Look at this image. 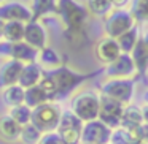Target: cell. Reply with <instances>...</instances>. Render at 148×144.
I'll return each mask as SVG.
<instances>
[{"label": "cell", "mask_w": 148, "mask_h": 144, "mask_svg": "<svg viewBox=\"0 0 148 144\" xmlns=\"http://www.w3.org/2000/svg\"><path fill=\"white\" fill-rule=\"evenodd\" d=\"M88 78H91V74L78 73L67 65H62L53 71H45L40 86L46 90V93L51 97L53 101L58 103L59 100L65 98V97L72 95V92L78 90V87Z\"/></svg>", "instance_id": "6da1fadb"}, {"label": "cell", "mask_w": 148, "mask_h": 144, "mask_svg": "<svg viewBox=\"0 0 148 144\" xmlns=\"http://www.w3.org/2000/svg\"><path fill=\"white\" fill-rule=\"evenodd\" d=\"M56 14L62 21V24L65 27V33L70 38L81 35L84 24L88 21V16H89L86 7L78 3L77 0H58Z\"/></svg>", "instance_id": "7a4b0ae2"}, {"label": "cell", "mask_w": 148, "mask_h": 144, "mask_svg": "<svg viewBox=\"0 0 148 144\" xmlns=\"http://www.w3.org/2000/svg\"><path fill=\"white\" fill-rule=\"evenodd\" d=\"M70 109L83 124L99 119V109H100V93L91 89L77 90L72 95L70 100Z\"/></svg>", "instance_id": "3957f363"}, {"label": "cell", "mask_w": 148, "mask_h": 144, "mask_svg": "<svg viewBox=\"0 0 148 144\" xmlns=\"http://www.w3.org/2000/svg\"><path fill=\"white\" fill-rule=\"evenodd\" d=\"M64 109L59 106V103H45V105L38 106V108L32 109V120L34 124L42 133H49V131H56L61 120V116Z\"/></svg>", "instance_id": "277c9868"}, {"label": "cell", "mask_w": 148, "mask_h": 144, "mask_svg": "<svg viewBox=\"0 0 148 144\" xmlns=\"http://www.w3.org/2000/svg\"><path fill=\"white\" fill-rule=\"evenodd\" d=\"M132 27H135V18L129 10H113L107 18H103V32L108 38L118 40Z\"/></svg>", "instance_id": "5b68a950"}, {"label": "cell", "mask_w": 148, "mask_h": 144, "mask_svg": "<svg viewBox=\"0 0 148 144\" xmlns=\"http://www.w3.org/2000/svg\"><path fill=\"white\" fill-rule=\"evenodd\" d=\"M99 93L126 106L134 97V79H105L100 84Z\"/></svg>", "instance_id": "8992f818"}, {"label": "cell", "mask_w": 148, "mask_h": 144, "mask_svg": "<svg viewBox=\"0 0 148 144\" xmlns=\"http://www.w3.org/2000/svg\"><path fill=\"white\" fill-rule=\"evenodd\" d=\"M83 125L84 124L70 111V109H64L56 131H58V135L62 138L64 144H81Z\"/></svg>", "instance_id": "52a82bcc"}, {"label": "cell", "mask_w": 148, "mask_h": 144, "mask_svg": "<svg viewBox=\"0 0 148 144\" xmlns=\"http://www.w3.org/2000/svg\"><path fill=\"white\" fill-rule=\"evenodd\" d=\"M0 55H3L5 60H16L21 62V64H32V62H37V55H38V51L32 49L29 45H26L24 41L19 43H0Z\"/></svg>", "instance_id": "ba28073f"}, {"label": "cell", "mask_w": 148, "mask_h": 144, "mask_svg": "<svg viewBox=\"0 0 148 144\" xmlns=\"http://www.w3.org/2000/svg\"><path fill=\"white\" fill-rule=\"evenodd\" d=\"M23 41L35 51H42L46 46H49V32L42 21L32 19L26 24Z\"/></svg>", "instance_id": "9c48e42d"}, {"label": "cell", "mask_w": 148, "mask_h": 144, "mask_svg": "<svg viewBox=\"0 0 148 144\" xmlns=\"http://www.w3.org/2000/svg\"><path fill=\"white\" fill-rule=\"evenodd\" d=\"M0 19L3 22L16 21V22L27 24L29 21L34 19V16L29 3H24L21 0H7L0 7Z\"/></svg>", "instance_id": "30bf717a"}, {"label": "cell", "mask_w": 148, "mask_h": 144, "mask_svg": "<svg viewBox=\"0 0 148 144\" xmlns=\"http://www.w3.org/2000/svg\"><path fill=\"white\" fill-rule=\"evenodd\" d=\"M112 128H108L99 119L86 122L81 131V144H108Z\"/></svg>", "instance_id": "8fae6325"}, {"label": "cell", "mask_w": 148, "mask_h": 144, "mask_svg": "<svg viewBox=\"0 0 148 144\" xmlns=\"http://www.w3.org/2000/svg\"><path fill=\"white\" fill-rule=\"evenodd\" d=\"M103 74L107 79H132V76L135 74V67L131 54H121L115 62L105 65Z\"/></svg>", "instance_id": "7c38bea8"}, {"label": "cell", "mask_w": 148, "mask_h": 144, "mask_svg": "<svg viewBox=\"0 0 148 144\" xmlns=\"http://www.w3.org/2000/svg\"><path fill=\"white\" fill-rule=\"evenodd\" d=\"M123 108L118 101L107 98L100 95V109H99V120L103 122L108 128L115 130L121 125V116H123Z\"/></svg>", "instance_id": "4fadbf2b"}, {"label": "cell", "mask_w": 148, "mask_h": 144, "mask_svg": "<svg viewBox=\"0 0 148 144\" xmlns=\"http://www.w3.org/2000/svg\"><path fill=\"white\" fill-rule=\"evenodd\" d=\"M94 54L96 59L100 62L102 65H110L112 62H115L119 55L123 54L121 49L118 46V41L108 37H103L94 46Z\"/></svg>", "instance_id": "5bb4252c"}, {"label": "cell", "mask_w": 148, "mask_h": 144, "mask_svg": "<svg viewBox=\"0 0 148 144\" xmlns=\"http://www.w3.org/2000/svg\"><path fill=\"white\" fill-rule=\"evenodd\" d=\"M24 64L16 60H3L0 64V90L18 84Z\"/></svg>", "instance_id": "9a60e30c"}, {"label": "cell", "mask_w": 148, "mask_h": 144, "mask_svg": "<svg viewBox=\"0 0 148 144\" xmlns=\"http://www.w3.org/2000/svg\"><path fill=\"white\" fill-rule=\"evenodd\" d=\"M37 64L40 65V68H42L43 71H53V70H56V68L65 65L62 54L56 48H53V46H46L45 49L38 51Z\"/></svg>", "instance_id": "2e32d148"}, {"label": "cell", "mask_w": 148, "mask_h": 144, "mask_svg": "<svg viewBox=\"0 0 148 144\" xmlns=\"http://www.w3.org/2000/svg\"><path fill=\"white\" fill-rule=\"evenodd\" d=\"M21 125L11 119L8 114H0V141L7 144L19 143V135H21Z\"/></svg>", "instance_id": "e0dca14e"}, {"label": "cell", "mask_w": 148, "mask_h": 144, "mask_svg": "<svg viewBox=\"0 0 148 144\" xmlns=\"http://www.w3.org/2000/svg\"><path fill=\"white\" fill-rule=\"evenodd\" d=\"M43 74L45 71L40 68V65L37 62H32V64H26L23 67V71H21V76H19V84L23 89H30V87H35L42 82L43 79Z\"/></svg>", "instance_id": "ac0fdd59"}, {"label": "cell", "mask_w": 148, "mask_h": 144, "mask_svg": "<svg viewBox=\"0 0 148 144\" xmlns=\"http://www.w3.org/2000/svg\"><path fill=\"white\" fill-rule=\"evenodd\" d=\"M24 98H26V89H23L19 84H14V86L5 87L0 90V100L3 101V105L8 109L24 105Z\"/></svg>", "instance_id": "d6986e66"}, {"label": "cell", "mask_w": 148, "mask_h": 144, "mask_svg": "<svg viewBox=\"0 0 148 144\" xmlns=\"http://www.w3.org/2000/svg\"><path fill=\"white\" fill-rule=\"evenodd\" d=\"M143 124V117H142V108L137 105H126L123 108V116H121V125L119 127L127 128V130H134L138 125Z\"/></svg>", "instance_id": "ffe728a7"}, {"label": "cell", "mask_w": 148, "mask_h": 144, "mask_svg": "<svg viewBox=\"0 0 148 144\" xmlns=\"http://www.w3.org/2000/svg\"><path fill=\"white\" fill-rule=\"evenodd\" d=\"M30 11L34 19L42 21L43 18L56 14L58 11V0H30L29 2Z\"/></svg>", "instance_id": "44dd1931"}, {"label": "cell", "mask_w": 148, "mask_h": 144, "mask_svg": "<svg viewBox=\"0 0 148 144\" xmlns=\"http://www.w3.org/2000/svg\"><path fill=\"white\" fill-rule=\"evenodd\" d=\"M51 97L46 93V90L43 89L42 86H35L30 87V89H26V98H24V105L29 106L30 109H35L38 106L45 105V103H51Z\"/></svg>", "instance_id": "7402d4cb"}, {"label": "cell", "mask_w": 148, "mask_h": 144, "mask_svg": "<svg viewBox=\"0 0 148 144\" xmlns=\"http://www.w3.org/2000/svg\"><path fill=\"white\" fill-rule=\"evenodd\" d=\"M131 59L134 62L135 73L145 74L148 71V48L143 43V40H138L137 46L134 48V51L131 52Z\"/></svg>", "instance_id": "603a6c76"}, {"label": "cell", "mask_w": 148, "mask_h": 144, "mask_svg": "<svg viewBox=\"0 0 148 144\" xmlns=\"http://www.w3.org/2000/svg\"><path fill=\"white\" fill-rule=\"evenodd\" d=\"M24 29L26 24L16 22V21H10V22L3 24V41L5 43H19L24 40Z\"/></svg>", "instance_id": "cb8c5ba5"}, {"label": "cell", "mask_w": 148, "mask_h": 144, "mask_svg": "<svg viewBox=\"0 0 148 144\" xmlns=\"http://www.w3.org/2000/svg\"><path fill=\"white\" fill-rule=\"evenodd\" d=\"M84 7H86L88 13L96 18H107L113 11L110 0H86Z\"/></svg>", "instance_id": "d4e9b609"}, {"label": "cell", "mask_w": 148, "mask_h": 144, "mask_svg": "<svg viewBox=\"0 0 148 144\" xmlns=\"http://www.w3.org/2000/svg\"><path fill=\"white\" fill-rule=\"evenodd\" d=\"M138 40H140V37H138V29H137V26H135V27H132L129 32H126L124 35H121L116 41H118V46H119L123 54H131V52L134 51V48L137 46Z\"/></svg>", "instance_id": "484cf974"}, {"label": "cell", "mask_w": 148, "mask_h": 144, "mask_svg": "<svg viewBox=\"0 0 148 144\" xmlns=\"http://www.w3.org/2000/svg\"><path fill=\"white\" fill-rule=\"evenodd\" d=\"M110 144H138V139L135 136L134 130H127V128L118 127L115 130H112Z\"/></svg>", "instance_id": "4316f807"}, {"label": "cell", "mask_w": 148, "mask_h": 144, "mask_svg": "<svg viewBox=\"0 0 148 144\" xmlns=\"http://www.w3.org/2000/svg\"><path fill=\"white\" fill-rule=\"evenodd\" d=\"M43 133L35 127L34 124H27L21 128V135H19V143L21 144H38L42 139Z\"/></svg>", "instance_id": "83f0119b"}, {"label": "cell", "mask_w": 148, "mask_h": 144, "mask_svg": "<svg viewBox=\"0 0 148 144\" xmlns=\"http://www.w3.org/2000/svg\"><path fill=\"white\" fill-rule=\"evenodd\" d=\"M8 114H10L11 119H13L16 124H19L21 127L30 124V120H32V109H30L29 106H26V105L10 108L8 109Z\"/></svg>", "instance_id": "f1b7e54d"}, {"label": "cell", "mask_w": 148, "mask_h": 144, "mask_svg": "<svg viewBox=\"0 0 148 144\" xmlns=\"http://www.w3.org/2000/svg\"><path fill=\"white\" fill-rule=\"evenodd\" d=\"M132 11L135 21L148 22V0H132Z\"/></svg>", "instance_id": "f546056e"}, {"label": "cell", "mask_w": 148, "mask_h": 144, "mask_svg": "<svg viewBox=\"0 0 148 144\" xmlns=\"http://www.w3.org/2000/svg\"><path fill=\"white\" fill-rule=\"evenodd\" d=\"M38 144H64V141L58 135V131H49V133H43Z\"/></svg>", "instance_id": "4dcf8cb0"}, {"label": "cell", "mask_w": 148, "mask_h": 144, "mask_svg": "<svg viewBox=\"0 0 148 144\" xmlns=\"http://www.w3.org/2000/svg\"><path fill=\"white\" fill-rule=\"evenodd\" d=\"M134 133L137 136L138 143L148 144V124H142L137 128H134Z\"/></svg>", "instance_id": "1f68e13d"}, {"label": "cell", "mask_w": 148, "mask_h": 144, "mask_svg": "<svg viewBox=\"0 0 148 144\" xmlns=\"http://www.w3.org/2000/svg\"><path fill=\"white\" fill-rule=\"evenodd\" d=\"M110 3H112L113 10H126V7L131 3V0H110Z\"/></svg>", "instance_id": "d6a6232c"}, {"label": "cell", "mask_w": 148, "mask_h": 144, "mask_svg": "<svg viewBox=\"0 0 148 144\" xmlns=\"http://www.w3.org/2000/svg\"><path fill=\"white\" fill-rule=\"evenodd\" d=\"M142 117H143V124H148V105L142 106Z\"/></svg>", "instance_id": "836d02e7"}, {"label": "cell", "mask_w": 148, "mask_h": 144, "mask_svg": "<svg viewBox=\"0 0 148 144\" xmlns=\"http://www.w3.org/2000/svg\"><path fill=\"white\" fill-rule=\"evenodd\" d=\"M3 24H5V22L0 19V43L3 41V37H2V35H3Z\"/></svg>", "instance_id": "e575fe53"}, {"label": "cell", "mask_w": 148, "mask_h": 144, "mask_svg": "<svg viewBox=\"0 0 148 144\" xmlns=\"http://www.w3.org/2000/svg\"><path fill=\"white\" fill-rule=\"evenodd\" d=\"M142 40H143V43H145V45H147V48H148V32L145 33L143 37H142Z\"/></svg>", "instance_id": "d590c367"}, {"label": "cell", "mask_w": 148, "mask_h": 144, "mask_svg": "<svg viewBox=\"0 0 148 144\" xmlns=\"http://www.w3.org/2000/svg\"><path fill=\"white\" fill-rule=\"evenodd\" d=\"M143 100H145V105H148V90L143 93Z\"/></svg>", "instance_id": "8d00e7d4"}, {"label": "cell", "mask_w": 148, "mask_h": 144, "mask_svg": "<svg viewBox=\"0 0 148 144\" xmlns=\"http://www.w3.org/2000/svg\"><path fill=\"white\" fill-rule=\"evenodd\" d=\"M5 2H7V0H0V7H2V5L5 3Z\"/></svg>", "instance_id": "74e56055"}, {"label": "cell", "mask_w": 148, "mask_h": 144, "mask_svg": "<svg viewBox=\"0 0 148 144\" xmlns=\"http://www.w3.org/2000/svg\"><path fill=\"white\" fill-rule=\"evenodd\" d=\"M138 144H143V143H138Z\"/></svg>", "instance_id": "f35d334b"}, {"label": "cell", "mask_w": 148, "mask_h": 144, "mask_svg": "<svg viewBox=\"0 0 148 144\" xmlns=\"http://www.w3.org/2000/svg\"><path fill=\"white\" fill-rule=\"evenodd\" d=\"M108 144H110V143H108Z\"/></svg>", "instance_id": "ab89813d"}]
</instances>
